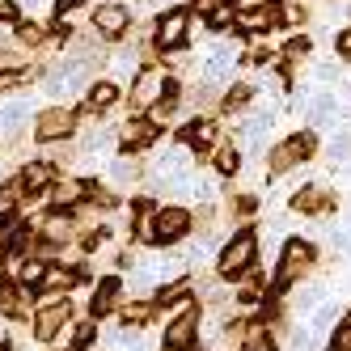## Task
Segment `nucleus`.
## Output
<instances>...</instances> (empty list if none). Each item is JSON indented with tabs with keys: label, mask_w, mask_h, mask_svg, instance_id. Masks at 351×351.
Instances as JSON below:
<instances>
[{
	"label": "nucleus",
	"mask_w": 351,
	"mask_h": 351,
	"mask_svg": "<svg viewBox=\"0 0 351 351\" xmlns=\"http://www.w3.org/2000/svg\"><path fill=\"white\" fill-rule=\"evenodd\" d=\"M254 254H258L254 233L241 229L229 245H224V254H220V275H224V280H241V275L250 271V263H254Z\"/></svg>",
	"instance_id": "1"
},
{
	"label": "nucleus",
	"mask_w": 351,
	"mask_h": 351,
	"mask_svg": "<svg viewBox=\"0 0 351 351\" xmlns=\"http://www.w3.org/2000/svg\"><path fill=\"white\" fill-rule=\"evenodd\" d=\"M186 233H191V212H186V208H161V212L153 216V241L169 245V241H178V237H186Z\"/></svg>",
	"instance_id": "6"
},
{
	"label": "nucleus",
	"mask_w": 351,
	"mask_h": 351,
	"mask_svg": "<svg viewBox=\"0 0 351 351\" xmlns=\"http://www.w3.org/2000/svg\"><path fill=\"white\" fill-rule=\"evenodd\" d=\"M216 165H220L224 178H229V173H237V153H233V148H220V153H216Z\"/></svg>",
	"instance_id": "29"
},
{
	"label": "nucleus",
	"mask_w": 351,
	"mask_h": 351,
	"mask_svg": "<svg viewBox=\"0 0 351 351\" xmlns=\"http://www.w3.org/2000/svg\"><path fill=\"white\" fill-rule=\"evenodd\" d=\"M77 280H81V275L68 271V267H47V271H43V288H51V292H68Z\"/></svg>",
	"instance_id": "15"
},
{
	"label": "nucleus",
	"mask_w": 351,
	"mask_h": 351,
	"mask_svg": "<svg viewBox=\"0 0 351 351\" xmlns=\"http://www.w3.org/2000/svg\"><path fill=\"white\" fill-rule=\"evenodd\" d=\"M275 21H280V5H275V0H267V5L245 9V13L237 17V26H241L245 34H267V30H275Z\"/></svg>",
	"instance_id": "10"
},
{
	"label": "nucleus",
	"mask_w": 351,
	"mask_h": 351,
	"mask_svg": "<svg viewBox=\"0 0 351 351\" xmlns=\"http://www.w3.org/2000/svg\"><path fill=\"white\" fill-rule=\"evenodd\" d=\"M60 351H64V347H60Z\"/></svg>",
	"instance_id": "35"
},
{
	"label": "nucleus",
	"mask_w": 351,
	"mask_h": 351,
	"mask_svg": "<svg viewBox=\"0 0 351 351\" xmlns=\"http://www.w3.org/2000/svg\"><path fill=\"white\" fill-rule=\"evenodd\" d=\"M317 267V250L305 237H288L280 250V275L284 280H305V275Z\"/></svg>",
	"instance_id": "3"
},
{
	"label": "nucleus",
	"mask_w": 351,
	"mask_h": 351,
	"mask_svg": "<svg viewBox=\"0 0 351 351\" xmlns=\"http://www.w3.org/2000/svg\"><path fill=\"white\" fill-rule=\"evenodd\" d=\"M17 17V5H9V0H0V21H13Z\"/></svg>",
	"instance_id": "31"
},
{
	"label": "nucleus",
	"mask_w": 351,
	"mask_h": 351,
	"mask_svg": "<svg viewBox=\"0 0 351 351\" xmlns=\"http://www.w3.org/2000/svg\"><path fill=\"white\" fill-rule=\"evenodd\" d=\"M208 26H212V30H229V26H233V5H216V9L208 13Z\"/></svg>",
	"instance_id": "24"
},
{
	"label": "nucleus",
	"mask_w": 351,
	"mask_h": 351,
	"mask_svg": "<svg viewBox=\"0 0 351 351\" xmlns=\"http://www.w3.org/2000/svg\"><path fill=\"white\" fill-rule=\"evenodd\" d=\"M195 322H199V309L186 305L182 317H173L169 322V335H165V347H191L195 343Z\"/></svg>",
	"instance_id": "12"
},
{
	"label": "nucleus",
	"mask_w": 351,
	"mask_h": 351,
	"mask_svg": "<svg viewBox=\"0 0 351 351\" xmlns=\"http://www.w3.org/2000/svg\"><path fill=\"white\" fill-rule=\"evenodd\" d=\"M5 250H9V233H0V254H5Z\"/></svg>",
	"instance_id": "32"
},
{
	"label": "nucleus",
	"mask_w": 351,
	"mask_h": 351,
	"mask_svg": "<svg viewBox=\"0 0 351 351\" xmlns=\"http://www.w3.org/2000/svg\"><path fill=\"white\" fill-rule=\"evenodd\" d=\"M81 195H85V186H81V182H60V186L51 191V204H56V208H72Z\"/></svg>",
	"instance_id": "21"
},
{
	"label": "nucleus",
	"mask_w": 351,
	"mask_h": 351,
	"mask_svg": "<svg viewBox=\"0 0 351 351\" xmlns=\"http://www.w3.org/2000/svg\"><path fill=\"white\" fill-rule=\"evenodd\" d=\"M313 153H317V136H313V132H296V136H288V140L271 153V173H288V169H296L300 161H309Z\"/></svg>",
	"instance_id": "2"
},
{
	"label": "nucleus",
	"mask_w": 351,
	"mask_h": 351,
	"mask_svg": "<svg viewBox=\"0 0 351 351\" xmlns=\"http://www.w3.org/2000/svg\"><path fill=\"white\" fill-rule=\"evenodd\" d=\"M17 43H21V47H38V43H43V30L34 26V21H26V26L17 30Z\"/></svg>",
	"instance_id": "28"
},
{
	"label": "nucleus",
	"mask_w": 351,
	"mask_h": 351,
	"mask_svg": "<svg viewBox=\"0 0 351 351\" xmlns=\"http://www.w3.org/2000/svg\"><path fill=\"white\" fill-rule=\"evenodd\" d=\"M165 72H161V64H148L140 77H136V85H132V106L136 110H148V106H157L161 97H165Z\"/></svg>",
	"instance_id": "4"
},
{
	"label": "nucleus",
	"mask_w": 351,
	"mask_h": 351,
	"mask_svg": "<svg viewBox=\"0 0 351 351\" xmlns=\"http://www.w3.org/2000/svg\"><path fill=\"white\" fill-rule=\"evenodd\" d=\"M250 97H254V89H250V85H233L229 93H224V102H220V110L224 114H237L245 102H250Z\"/></svg>",
	"instance_id": "20"
},
{
	"label": "nucleus",
	"mask_w": 351,
	"mask_h": 351,
	"mask_svg": "<svg viewBox=\"0 0 351 351\" xmlns=\"http://www.w3.org/2000/svg\"><path fill=\"white\" fill-rule=\"evenodd\" d=\"M17 199H21V186H5V191H0V220H9L17 212Z\"/></svg>",
	"instance_id": "25"
},
{
	"label": "nucleus",
	"mask_w": 351,
	"mask_h": 351,
	"mask_svg": "<svg viewBox=\"0 0 351 351\" xmlns=\"http://www.w3.org/2000/svg\"><path fill=\"white\" fill-rule=\"evenodd\" d=\"M153 305H128L123 309V322H132V326H140V322H153Z\"/></svg>",
	"instance_id": "27"
},
{
	"label": "nucleus",
	"mask_w": 351,
	"mask_h": 351,
	"mask_svg": "<svg viewBox=\"0 0 351 351\" xmlns=\"http://www.w3.org/2000/svg\"><path fill=\"white\" fill-rule=\"evenodd\" d=\"M335 47H339V56H343V60H351V26H343V30H339Z\"/></svg>",
	"instance_id": "30"
},
{
	"label": "nucleus",
	"mask_w": 351,
	"mask_h": 351,
	"mask_svg": "<svg viewBox=\"0 0 351 351\" xmlns=\"http://www.w3.org/2000/svg\"><path fill=\"white\" fill-rule=\"evenodd\" d=\"M43 271H47V267H43L38 258H30V263H21L17 280H21V284H43Z\"/></svg>",
	"instance_id": "26"
},
{
	"label": "nucleus",
	"mask_w": 351,
	"mask_h": 351,
	"mask_svg": "<svg viewBox=\"0 0 351 351\" xmlns=\"http://www.w3.org/2000/svg\"><path fill=\"white\" fill-rule=\"evenodd\" d=\"M93 26H97L102 38H119L123 30L132 26V13L123 5H102V9H93Z\"/></svg>",
	"instance_id": "11"
},
{
	"label": "nucleus",
	"mask_w": 351,
	"mask_h": 351,
	"mask_svg": "<svg viewBox=\"0 0 351 351\" xmlns=\"http://www.w3.org/2000/svg\"><path fill=\"white\" fill-rule=\"evenodd\" d=\"M186 26H191V13L186 9H169L157 26H153V43L161 47V51H173V47L186 43Z\"/></svg>",
	"instance_id": "5"
},
{
	"label": "nucleus",
	"mask_w": 351,
	"mask_h": 351,
	"mask_svg": "<svg viewBox=\"0 0 351 351\" xmlns=\"http://www.w3.org/2000/svg\"><path fill=\"white\" fill-rule=\"evenodd\" d=\"M43 229H47V237H51V241H72V233H77V220H72V216H51Z\"/></svg>",
	"instance_id": "19"
},
{
	"label": "nucleus",
	"mask_w": 351,
	"mask_h": 351,
	"mask_svg": "<svg viewBox=\"0 0 351 351\" xmlns=\"http://www.w3.org/2000/svg\"><path fill=\"white\" fill-rule=\"evenodd\" d=\"M292 208L305 212V216H326V212L335 208V195L326 191V186H300V191L292 195Z\"/></svg>",
	"instance_id": "9"
},
{
	"label": "nucleus",
	"mask_w": 351,
	"mask_h": 351,
	"mask_svg": "<svg viewBox=\"0 0 351 351\" xmlns=\"http://www.w3.org/2000/svg\"><path fill=\"white\" fill-rule=\"evenodd\" d=\"M114 102H119V85L97 81V85L89 89V110H106V106H114Z\"/></svg>",
	"instance_id": "17"
},
{
	"label": "nucleus",
	"mask_w": 351,
	"mask_h": 351,
	"mask_svg": "<svg viewBox=\"0 0 351 351\" xmlns=\"http://www.w3.org/2000/svg\"><path fill=\"white\" fill-rule=\"evenodd\" d=\"M178 300H191L186 280H182V284H169V288H161V292H157V305H165V309H178Z\"/></svg>",
	"instance_id": "23"
},
{
	"label": "nucleus",
	"mask_w": 351,
	"mask_h": 351,
	"mask_svg": "<svg viewBox=\"0 0 351 351\" xmlns=\"http://www.w3.org/2000/svg\"><path fill=\"white\" fill-rule=\"evenodd\" d=\"M178 140H186V144H195V148H212V144H216V123L199 119V123H191V128L178 132Z\"/></svg>",
	"instance_id": "13"
},
{
	"label": "nucleus",
	"mask_w": 351,
	"mask_h": 351,
	"mask_svg": "<svg viewBox=\"0 0 351 351\" xmlns=\"http://www.w3.org/2000/svg\"><path fill=\"white\" fill-rule=\"evenodd\" d=\"M0 280H5V271H0Z\"/></svg>",
	"instance_id": "34"
},
{
	"label": "nucleus",
	"mask_w": 351,
	"mask_h": 351,
	"mask_svg": "<svg viewBox=\"0 0 351 351\" xmlns=\"http://www.w3.org/2000/svg\"><path fill=\"white\" fill-rule=\"evenodd\" d=\"M241 351H275V339L267 330H258V326H250V335L241 339Z\"/></svg>",
	"instance_id": "22"
},
{
	"label": "nucleus",
	"mask_w": 351,
	"mask_h": 351,
	"mask_svg": "<svg viewBox=\"0 0 351 351\" xmlns=\"http://www.w3.org/2000/svg\"><path fill=\"white\" fill-rule=\"evenodd\" d=\"M51 178H56L51 165H26V169H21V191H47Z\"/></svg>",
	"instance_id": "14"
},
{
	"label": "nucleus",
	"mask_w": 351,
	"mask_h": 351,
	"mask_svg": "<svg viewBox=\"0 0 351 351\" xmlns=\"http://www.w3.org/2000/svg\"><path fill=\"white\" fill-rule=\"evenodd\" d=\"M153 136H157L153 123H132V128L123 132V148H144V144H153Z\"/></svg>",
	"instance_id": "18"
},
{
	"label": "nucleus",
	"mask_w": 351,
	"mask_h": 351,
	"mask_svg": "<svg viewBox=\"0 0 351 351\" xmlns=\"http://www.w3.org/2000/svg\"><path fill=\"white\" fill-rule=\"evenodd\" d=\"M165 351H191V347H165Z\"/></svg>",
	"instance_id": "33"
},
{
	"label": "nucleus",
	"mask_w": 351,
	"mask_h": 351,
	"mask_svg": "<svg viewBox=\"0 0 351 351\" xmlns=\"http://www.w3.org/2000/svg\"><path fill=\"white\" fill-rule=\"evenodd\" d=\"M68 322V300L56 292V296H47L43 300V309L34 313V339H51V335H60V326Z\"/></svg>",
	"instance_id": "7"
},
{
	"label": "nucleus",
	"mask_w": 351,
	"mask_h": 351,
	"mask_svg": "<svg viewBox=\"0 0 351 351\" xmlns=\"http://www.w3.org/2000/svg\"><path fill=\"white\" fill-rule=\"evenodd\" d=\"M114 309H119V280H102L93 296V313H114Z\"/></svg>",
	"instance_id": "16"
},
{
	"label": "nucleus",
	"mask_w": 351,
	"mask_h": 351,
	"mask_svg": "<svg viewBox=\"0 0 351 351\" xmlns=\"http://www.w3.org/2000/svg\"><path fill=\"white\" fill-rule=\"evenodd\" d=\"M72 128H77V114H72L68 106H51V110H43V114H38V123H34V132H38V140H43V144L72 136Z\"/></svg>",
	"instance_id": "8"
}]
</instances>
